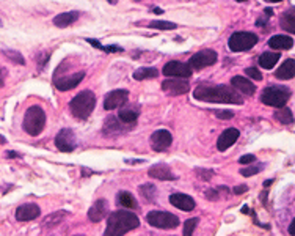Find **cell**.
I'll return each mask as SVG.
<instances>
[{
    "mask_svg": "<svg viewBox=\"0 0 295 236\" xmlns=\"http://www.w3.org/2000/svg\"><path fill=\"white\" fill-rule=\"evenodd\" d=\"M173 137L172 132L166 129H158L151 136V148L154 151H165L166 148L172 147Z\"/></svg>",
    "mask_w": 295,
    "mask_h": 236,
    "instance_id": "11",
    "label": "cell"
},
{
    "mask_svg": "<svg viewBox=\"0 0 295 236\" xmlns=\"http://www.w3.org/2000/svg\"><path fill=\"white\" fill-rule=\"evenodd\" d=\"M116 203L122 208H128V209H138L137 198H135L130 192H128V190H120L116 195Z\"/></svg>",
    "mask_w": 295,
    "mask_h": 236,
    "instance_id": "22",
    "label": "cell"
},
{
    "mask_svg": "<svg viewBox=\"0 0 295 236\" xmlns=\"http://www.w3.org/2000/svg\"><path fill=\"white\" fill-rule=\"evenodd\" d=\"M214 114L217 115L220 120H231V118H234V112L232 110H215Z\"/></svg>",
    "mask_w": 295,
    "mask_h": 236,
    "instance_id": "39",
    "label": "cell"
},
{
    "mask_svg": "<svg viewBox=\"0 0 295 236\" xmlns=\"http://www.w3.org/2000/svg\"><path fill=\"white\" fill-rule=\"evenodd\" d=\"M198 223H200V219H198V217L187 219V220L184 222V231H182V234H184V236H192V234H194V231H195V228H196Z\"/></svg>",
    "mask_w": 295,
    "mask_h": 236,
    "instance_id": "34",
    "label": "cell"
},
{
    "mask_svg": "<svg viewBox=\"0 0 295 236\" xmlns=\"http://www.w3.org/2000/svg\"><path fill=\"white\" fill-rule=\"evenodd\" d=\"M128 98H129L128 90H113V92H110L104 99V109L106 110L116 109L122 104H126Z\"/></svg>",
    "mask_w": 295,
    "mask_h": 236,
    "instance_id": "13",
    "label": "cell"
},
{
    "mask_svg": "<svg viewBox=\"0 0 295 236\" xmlns=\"http://www.w3.org/2000/svg\"><path fill=\"white\" fill-rule=\"evenodd\" d=\"M148 175L154 179H158V181H176L178 176L173 173L172 167L166 164H156L152 165L150 170H148Z\"/></svg>",
    "mask_w": 295,
    "mask_h": 236,
    "instance_id": "12",
    "label": "cell"
},
{
    "mask_svg": "<svg viewBox=\"0 0 295 236\" xmlns=\"http://www.w3.org/2000/svg\"><path fill=\"white\" fill-rule=\"evenodd\" d=\"M245 74L248 77H252L253 81H262V74H260L259 68H254V66H250V68H245Z\"/></svg>",
    "mask_w": 295,
    "mask_h": 236,
    "instance_id": "37",
    "label": "cell"
},
{
    "mask_svg": "<svg viewBox=\"0 0 295 236\" xmlns=\"http://www.w3.org/2000/svg\"><path fill=\"white\" fill-rule=\"evenodd\" d=\"M272 183H274V179H267V181L264 183V186H266V187H268V186H270Z\"/></svg>",
    "mask_w": 295,
    "mask_h": 236,
    "instance_id": "46",
    "label": "cell"
},
{
    "mask_svg": "<svg viewBox=\"0 0 295 236\" xmlns=\"http://www.w3.org/2000/svg\"><path fill=\"white\" fill-rule=\"evenodd\" d=\"M77 19H78V13H77V11H68V13L56 15L54 18V24L56 27H60V29H66V27H70L71 24H74Z\"/></svg>",
    "mask_w": 295,
    "mask_h": 236,
    "instance_id": "23",
    "label": "cell"
},
{
    "mask_svg": "<svg viewBox=\"0 0 295 236\" xmlns=\"http://www.w3.org/2000/svg\"><path fill=\"white\" fill-rule=\"evenodd\" d=\"M44 126H46V112H44L40 106H32L27 109L24 115V123L22 128L28 134V136L36 137L42 132Z\"/></svg>",
    "mask_w": 295,
    "mask_h": 236,
    "instance_id": "4",
    "label": "cell"
},
{
    "mask_svg": "<svg viewBox=\"0 0 295 236\" xmlns=\"http://www.w3.org/2000/svg\"><path fill=\"white\" fill-rule=\"evenodd\" d=\"M5 77H6V70L0 66V87H4V84H5Z\"/></svg>",
    "mask_w": 295,
    "mask_h": 236,
    "instance_id": "43",
    "label": "cell"
},
{
    "mask_svg": "<svg viewBox=\"0 0 295 236\" xmlns=\"http://www.w3.org/2000/svg\"><path fill=\"white\" fill-rule=\"evenodd\" d=\"M162 90H164L166 95L178 96V95L187 93L188 90H190V85H188L187 81H174V79H172V81H164Z\"/></svg>",
    "mask_w": 295,
    "mask_h": 236,
    "instance_id": "19",
    "label": "cell"
},
{
    "mask_svg": "<svg viewBox=\"0 0 295 236\" xmlns=\"http://www.w3.org/2000/svg\"><path fill=\"white\" fill-rule=\"evenodd\" d=\"M168 200H170V203H172L173 206H176L178 209H180V211H194L195 206H196L195 200L192 198L190 195L182 194V192L172 194Z\"/></svg>",
    "mask_w": 295,
    "mask_h": 236,
    "instance_id": "17",
    "label": "cell"
},
{
    "mask_svg": "<svg viewBox=\"0 0 295 236\" xmlns=\"http://www.w3.org/2000/svg\"><path fill=\"white\" fill-rule=\"evenodd\" d=\"M280 24H281L282 29L288 30L289 33H295V15H294V10H289L288 13H282Z\"/></svg>",
    "mask_w": 295,
    "mask_h": 236,
    "instance_id": "27",
    "label": "cell"
},
{
    "mask_svg": "<svg viewBox=\"0 0 295 236\" xmlns=\"http://www.w3.org/2000/svg\"><path fill=\"white\" fill-rule=\"evenodd\" d=\"M289 233L290 234H295V231H294V222L290 223V227H289Z\"/></svg>",
    "mask_w": 295,
    "mask_h": 236,
    "instance_id": "47",
    "label": "cell"
},
{
    "mask_svg": "<svg viewBox=\"0 0 295 236\" xmlns=\"http://www.w3.org/2000/svg\"><path fill=\"white\" fill-rule=\"evenodd\" d=\"M71 114L77 120H85L92 115V112L96 107V95L92 90H85V92L78 93L72 101H71Z\"/></svg>",
    "mask_w": 295,
    "mask_h": 236,
    "instance_id": "3",
    "label": "cell"
},
{
    "mask_svg": "<svg viewBox=\"0 0 295 236\" xmlns=\"http://www.w3.org/2000/svg\"><path fill=\"white\" fill-rule=\"evenodd\" d=\"M55 145H56V148H58L60 151H63V153L74 151V148H76V134H74V131L68 129V128L62 129L55 137Z\"/></svg>",
    "mask_w": 295,
    "mask_h": 236,
    "instance_id": "9",
    "label": "cell"
},
{
    "mask_svg": "<svg viewBox=\"0 0 295 236\" xmlns=\"http://www.w3.org/2000/svg\"><path fill=\"white\" fill-rule=\"evenodd\" d=\"M140 194L148 200V201H152L157 195V190H156V186L154 184H150V183H146V184H142L140 186Z\"/></svg>",
    "mask_w": 295,
    "mask_h": 236,
    "instance_id": "31",
    "label": "cell"
},
{
    "mask_svg": "<svg viewBox=\"0 0 295 236\" xmlns=\"http://www.w3.org/2000/svg\"><path fill=\"white\" fill-rule=\"evenodd\" d=\"M289 90L284 87H267L262 95H260V101L270 107H284L289 101Z\"/></svg>",
    "mask_w": 295,
    "mask_h": 236,
    "instance_id": "5",
    "label": "cell"
},
{
    "mask_svg": "<svg viewBox=\"0 0 295 236\" xmlns=\"http://www.w3.org/2000/svg\"><path fill=\"white\" fill-rule=\"evenodd\" d=\"M195 173L202 179V181H209V179L214 176V172L209 170V168H196Z\"/></svg>",
    "mask_w": 295,
    "mask_h": 236,
    "instance_id": "38",
    "label": "cell"
},
{
    "mask_svg": "<svg viewBox=\"0 0 295 236\" xmlns=\"http://www.w3.org/2000/svg\"><path fill=\"white\" fill-rule=\"evenodd\" d=\"M138 225H140V219L134 212L118 209L108 216L104 236H124L128 231L138 228Z\"/></svg>",
    "mask_w": 295,
    "mask_h": 236,
    "instance_id": "2",
    "label": "cell"
},
{
    "mask_svg": "<svg viewBox=\"0 0 295 236\" xmlns=\"http://www.w3.org/2000/svg\"><path fill=\"white\" fill-rule=\"evenodd\" d=\"M108 216V201L100 198V200H96L93 206L90 208L88 211V219L92 222H100L104 220L106 217Z\"/></svg>",
    "mask_w": 295,
    "mask_h": 236,
    "instance_id": "16",
    "label": "cell"
},
{
    "mask_svg": "<svg viewBox=\"0 0 295 236\" xmlns=\"http://www.w3.org/2000/svg\"><path fill=\"white\" fill-rule=\"evenodd\" d=\"M275 76L278 79H282V81H289V79H294L295 76V62L292 59L286 60L284 63H282L280 68L276 70Z\"/></svg>",
    "mask_w": 295,
    "mask_h": 236,
    "instance_id": "25",
    "label": "cell"
},
{
    "mask_svg": "<svg viewBox=\"0 0 295 236\" xmlns=\"http://www.w3.org/2000/svg\"><path fill=\"white\" fill-rule=\"evenodd\" d=\"M231 84L234 87V90H239L240 93L244 95H248V96H252L254 92H256V87L252 81H248V79L242 77V76H234L231 79Z\"/></svg>",
    "mask_w": 295,
    "mask_h": 236,
    "instance_id": "21",
    "label": "cell"
},
{
    "mask_svg": "<svg viewBox=\"0 0 295 236\" xmlns=\"http://www.w3.org/2000/svg\"><path fill=\"white\" fill-rule=\"evenodd\" d=\"M278 60H280V54H276V52H264L259 57V65H260V68H264V70H272L278 63Z\"/></svg>",
    "mask_w": 295,
    "mask_h": 236,
    "instance_id": "26",
    "label": "cell"
},
{
    "mask_svg": "<svg viewBox=\"0 0 295 236\" xmlns=\"http://www.w3.org/2000/svg\"><path fill=\"white\" fill-rule=\"evenodd\" d=\"M195 99L218 104H244V98L234 88L226 85H200L194 92Z\"/></svg>",
    "mask_w": 295,
    "mask_h": 236,
    "instance_id": "1",
    "label": "cell"
},
{
    "mask_svg": "<svg viewBox=\"0 0 295 236\" xmlns=\"http://www.w3.org/2000/svg\"><path fill=\"white\" fill-rule=\"evenodd\" d=\"M264 170V164H259V165H252V167H246V168H240V175L242 176H253L258 175L259 172Z\"/></svg>",
    "mask_w": 295,
    "mask_h": 236,
    "instance_id": "36",
    "label": "cell"
},
{
    "mask_svg": "<svg viewBox=\"0 0 295 236\" xmlns=\"http://www.w3.org/2000/svg\"><path fill=\"white\" fill-rule=\"evenodd\" d=\"M84 77H85V73L84 71H78L76 74L56 79L54 84H55L56 88L60 90V92H68V90H71V88H74V87H77L78 84H80L84 81Z\"/></svg>",
    "mask_w": 295,
    "mask_h": 236,
    "instance_id": "15",
    "label": "cell"
},
{
    "mask_svg": "<svg viewBox=\"0 0 295 236\" xmlns=\"http://www.w3.org/2000/svg\"><path fill=\"white\" fill-rule=\"evenodd\" d=\"M268 46L272 49L282 51V49H290L294 46V40L286 35H275L268 40Z\"/></svg>",
    "mask_w": 295,
    "mask_h": 236,
    "instance_id": "24",
    "label": "cell"
},
{
    "mask_svg": "<svg viewBox=\"0 0 295 236\" xmlns=\"http://www.w3.org/2000/svg\"><path fill=\"white\" fill-rule=\"evenodd\" d=\"M146 220L156 228H176L179 225V217L166 211H151L146 214Z\"/></svg>",
    "mask_w": 295,
    "mask_h": 236,
    "instance_id": "7",
    "label": "cell"
},
{
    "mask_svg": "<svg viewBox=\"0 0 295 236\" xmlns=\"http://www.w3.org/2000/svg\"><path fill=\"white\" fill-rule=\"evenodd\" d=\"M275 120L278 123H281V125H290V123L294 121V115L289 107H280L276 112H275Z\"/></svg>",
    "mask_w": 295,
    "mask_h": 236,
    "instance_id": "28",
    "label": "cell"
},
{
    "mask_svg": "<svg viewBox=\"0 0 295 236\" xmlns=\"http://www.w3.org/2000/svg\"><path fill=\"white\" fill-rule=\"evenodd\" d=\"M116 2L118 0H108V4H112V5H116Z\"/></svg>",
    "mask_w": 295,
    "mask_h": 236,
    "instance_id": "50",
    "label": "cell"
},
{
    "mask_svg": "<svg viewBox=\"0 0 295 236\" xmlns=\"http://www.w3.org/2000/svg\"><path fill=\"white\" fill-rule=\"evenodd\" d=\"M240 132L239 129L236 128H228L226 131L222 132V136L218 137V142H217V148L220 151H226L230 147H232V145L237 142V139H239Z\"/></svg>",
    "mask_w": 295,
    "mask_h": 236,
    "instance_id": "18",
    "label": "cell"
},
{
    "mask_svg": "<svg viewBox=\"0 0 295 236\" xmlns=\"http://www.w3.org/2000/svg\"><path fill=\"white\" fill-rule=\"evenodd\" d=\"M158 76V71L156 68H138L137 71H134V79L135 81H146V79H154Z\"/></svg>",
    "mask_w": 295,
    "mask_h": 236,
    "instance_id": "30",
    "label": "cell"
},
{
    "mask_svg": "<svg viewBox=\"0 0 295 236\" xmlns=\"http://www.w3.org/2000/svg\"><path fill=\"white\" fill-rule=\"evenodd\" d=\"M248 190V186L246 184H242V186H236L234 189H232V194L234 195H242V194H245Z\"/></svg>",
    "mask_w": 295,
    "mask_h": 236,
    "instance_id": "42",
    "label": "cell"
},
{
    "mask_svg": "<svg viewBox=\"0 0 295 236\" xmlns=\"http://www.w3.org/2000/svg\"><path fill=\"white\" fill-rule=\"evenodd\" d=\"M215 62H217V52L212 49H202V51L196 52L195 55H192L188 66L192 68V71L194 70L200 71L202 68H208V66L214 65Z\"/></svg>",
    "mask_w": 295,
    "mask_h": 236,
    "instance_id": "8",
    "label": "cell"
},
{
    "mask_svg": "<svg viewBox=\"0 0 295 236\" xmlns=\"http://www.w3.org/2000/svg\"><path fill=\"white\" fill-rule=\"evenodd\" d=\"M150 27L151 29H157V30H173L176 29L178 26L174 24V22H168V21H151L150 22Z\"/></svg>",
    "mask_w": 295,
    "mask_h": 236,
    "instance_id": "32",
    "label": "cell"
},
{
    "mask_svg": "<svg viewBox=\"0 0 295 236\" xmlns=\"http://www.w3.org/2000/svg\"><path fill=\"white\" fill-rule=\"evenodd\" d=\"M266 2H281V0H266Z\"/></svg>",
    "mask_w": 295,
    "mask_h": 236,
    "instance_id": "51",
    "label": "cell"
},
{
    "mask_svg": "<svg viewBox=\"0 0 295 236\" xmlns=\"http://www.w3.org/2000/svg\"><path fill=\"white\" fill-rule=\"evenodd\" d=\"M2 54L5 55L6 59H10V60H13L14 63H18V65H26V60H24V57L19 54V52H16V51H2Z\"/></svg>",
    "mask_w": 295,
    "mask_h": 236,
    "instance_id": "35",
    "label": "cell"
},
{
    "mask_svg": "<svg viewBox=\"0 0 295 236\" xmlns=\"http://www.w3.org/2000/svg\"><path fill=\"white\" fill-rule=\"evenodd\" d=\"M258 43V37L252 32H236L230 37L228 46L232 52H244V51H250L252 48L256 46Z\"/></svg>",
    "mask_w": 295,
    "mask_h": 236,
    "instance_id": "6",
    "label": "cell"
},
{
    "mask_svg": "<svg viewBox=\"0 0 295 236\" xmlns=\"http://www.w3.org/2000/svg\"><path fill=\"white\" fill-rule=\"evenodd\" d=\"M137 2H138V0H137Z\"/></svg>",
    "mask_w": 295,
    "mask_h": 236,
    "instance_id": "54",
    "label": "cell"
},
{
    "mask_svg": "<svg viewBox=\"0 0 295 236\" xmlns=\"http://www.w3.org/2000/svg\"><path fill=\"white\" fill-rule=\"evenodd\" d=\"M40 214H41V209L36 203H24V205L18 206V209H16V219L19 222L33 220V219H36Z\"/></svg>",
    "mask_w": 295,
    "mask_h": 236,
    "instance_id": "14",
    "label": "cell"
},
{
    "mask_svg": "<svg viewBox=\"0 0 295 236\" xmlns=\"http://www.w3.org/2000/svg\"><path fill=\"white\" fill-rule=\"evenodd\" d=\"M237 2H245V0H237Z\"/></svg>",
    "mask_w": 295,
    "mask_h": 236,
    "instance_id": "52",
    "label": "cell"
},
{
    "mask_svg": "<svg viewBox=\"0 0 295 236\" xmlns=\"http://www.w3.org/2000/svg\"><path fill=\"white\" fill-rule=\"evenodd\" d=\"M74 236H84V234H74Z\"/></svg>",
    "mask_w": 295,
    "mask_h": 236,
    "instance_id": "53",
    "label": "cell"
},
{
    "mask_svg": "<svg viewBox=\"0 0 295 236\" xmlns=\"http://www.w3.org/2000/svg\"><path fill=\"white\" fill-rule=\"evenodd\" d=\"M70 217V212L64 211V209H60V211H55L52 212V214H49L46 219H44L41 222V228L42 230H50V228H55V227H58L60 223Z\"/></svg>",
    "mask_w": 295,
    "mask_h": 236,
    "instance_id": "20",
    "label": "cell"
},
{
    "mask_svg": "<svg viewBox=\"0 0 295 236\" xmlns=\"http://www.w3.org/2000/svg\"><path fill=\"white\" fill-rule=\"evenodd\" d=\"M4 143H6V139L4 136H0V145H4Z\"/></svg>",
    "mask_w": 295,
    "mask_h": 236,
    "instance_id": "48",
    "label": "cell"
},
{
    "mask_svg": "<svg viewBox=\"0 0 295 236\" xmlns=\"http://www.w3.org/2000/svg\"><path fill=\"white\" fill-rule=\"evenodd\" d=\"M110 129L113 131H116V134L121 132V126L118 125V120L115 117H108L107 123H106V126H104V136H110Z\"/></svg>",
    "mask_w": 295,
    "mask_h": 236,
    "instance_id": "33",
    "label": "cell"
},
{
    "mask_svg": "<svg viewBox=\"0 0 295 236\" xmlns=\"http://www.w3.org/2000/svg\"><path fill=\"white\" fill-rule=\"evenodd\" d=\"M154 13H156V15H162L164 11H162L160 8H154Z\"/></svg>",
    "mask_w": 295,
    "mask_h": 236,
    "instance_id": "45",
    "label": "cell"
},
{
    "mask_svg": "<svg viewBox=\"0 0 295 236\" xmlns=\"http://www.w3.org/2000/svg\"><path fill=\"white\" fill-rule=\"evenodd\" d=\"M162 73L166 76V77H182V79H187L192 76V68L188 66V63H182V62H168L165 66Z\"/></svg>",
    "mask_w": 295,
    "mask_h": 236,
    "instance_id": "10",
    "label": "cell"
},
{
    "mask_svg": "<svg viewBox=\"0 0 295 236\" xmlns=\"http://www.w3.org/2000/svg\"><path fill=\"white\" fill-rule=\"evenodd\" d=\"M256 161V156L254 154H245V156H242L240 159H239V162L242 164V165H248V164H252V162H254Z\"/></svg>",
    "mask_w": 295,
    "mask_h": 236,
    "instance_id": "41",
    "label": "cell"
},
{
    "mask_svg": "<svg viewBox=\"0 0 295 236\" xmlns=\"http://www.w3.org/2000/svg\"><path fill=\"white\" fill-rule=\"evenodd\" d=\"M18 156H20V154L16 153V151H8L6 153V157H18Z\"/></svg>",
    "mask_w": 295,
    "mask_h": 236,
    "instance_id": "44",
    "label": "cell"
},
{
    "mask_svg": "<svg viewBox=\"0 0 295 236\" xmlns=\"http://www.w3.org/2000/svg\"><path fill=\"white\" fill-rule=\"evenodd\" d=\"M137 118H138V110H134V109H121L118 114V120L121 123H126V125L135 123Z\"/></svg>",
    "mask_w": 295,
    "mask_h": 236,
    "instance_id": "29",
    "label": "cell"
},
{
    "mask_svg": "<svg viewBox=\"0 0 295 236\" xmlns=\"http://www.w3.org/2000/svg\"><path fill=\"white\" fill-rule=\"evenodd\" d=\"M204 195H206L208 200H212V201L220 200V194H218L217 189H209V190H206V192H204Z\"/></svg>",
    "mask_w": 295,
    "mask_h": 236,
    "instance_id": "40",
    "label": "cell"
},
{
    "mask_svg": "<svg viewBox=\"0 0 295 236\" xmlns=\"http://www.w3.org/2000/svg\"><path fill=\"white\" fill-rule=\"evenodd\" d=\"M266 13H267V15H274V11H272L270 8H266Z\"/></svg>",
    "mask_w": 295,
    "mask_h": 236,
    "instance_id": "49",
    "label": "cell"
}]
</instances>
